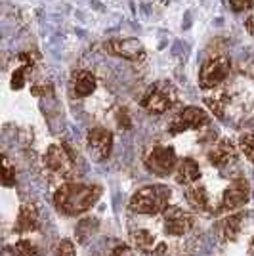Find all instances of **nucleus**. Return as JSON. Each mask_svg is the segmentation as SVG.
<instances>
[{
  "mask_svg": "<svg viewBox=\"0 0 254 256\" xmlns=\"http://www.w3.org/2000/svg\"><path fill=\"white\" fill-rule=\"evenodd\" d=\"M104 195L102 186L98 184H80V182H65L54 193V204L58 212L65 216H80L94 206Z\"/></svg>",
  "mask_w": 254,
  "mask_h": 256,
  "instance_id": "1",
  "label": "nucleus"
},
{
  "mask_svg": "<svg viewBox=\"0 0 254 256\" xmlns=\"http://www.w3.org/2000/svg\"><path fill=\"white\" fill-rule=\"evenodd\" d=\"M170 197L172 192L166 186L153 184V186H144L130 197V210L136 214H146V216H155V214L164 212L170 206Z\"/></svg>",
  "mask_w": 254,
  "mask_h": 256,
  "instance_id": "2",
  "label": "nucleus"
},
{
  "mask_svg": "<svg viewBox=\"0 0 254 256\" xmlns=\"http://www.w3.org/2000/svg\"><path fill=\"white\" fill-rule=\"evenodd\" d=\"M178 104V92L168 80H157L144 92L140 106L149 115H164Z\"/></svg>",
  "mask_w": 254,
  "mask_h": 256,
  "instance_id": "3",
  "label": "nucleus"
},
{
  "mask_svg": "<svg viewBox=\"0 0 254 256\" xmlns=\"http://www.w3.org/2000/svg\"><path fill=\"white\" fill-rule=\"evenodd\" d=\"M232 73V60L226 54H214L204 60L199 69V86L202 90H216Z\"/></svg>",
  "mask_w": 254,
  "mask_h": 256,
  "instance_id": "4",
  "label": "nucleus"
},
{
  "mask_svg": "<svg viewBox=\"0 0 254 256\" xmlns=\"http://www.w3.org/2000/svg\"><path fill=\"white\" fill-rule=\"evenodd\" d=\"M44 168L58 180H71L74 174V159L65 144H52L44 155Z\"/></svg>",
  "mask_w": 254,
  "mask_h": 256,
  "instance_id": "5",
  "label": "nucleus"
},
{
  "mask_svg": "<svg viewBox=\"0 0 254 256\" xmlns=\"http://www.w3.org/2000/svg\"><path fill=\"white\" fill-rule=\"evenodd\" d=\"M178 155L176 150L170 146H153L144 157V164L151 174L155 176H168L172 172H176L178 166Z\"/></svg>",
  "mask_w": 254,
  "mask_h": 256,
  "instance_id": "6",
  "label": "nucleus"
},
{
  "mask_svg": "<svg viewBox=\"0 0 254 256\" xmlns=\"http://www.w3.org/2000/svg\"><path fill=\"white\" fill-rule=\"evenodd\" d=\"M208 122H210V115L204 109L197 106H188L170 120L168 132L170 134H182L188 130H201V128L208 126Z\"/></svg>",
  "mask_w": 254,
  "mask_h": 256,
  "instance_id": "7",
  "label": "nucleus"
},
{
  "mask_svg": "<svg viewBox=\"0 0 254 256\" xmlns=\"http://www.w3.org/2000/svg\"><path fill=\"white\" fill-rule=\"evenodd\" d=\"M104 50L109 56L122 58L132 64H142L148 58V50L138 38H111L104 44Z\"/></svg>",
  "mask_w": 254,
  "mask_h": 256,
  "instance_id": "8",
  "label": "nucleus"
},
{
  "mask_svg": "<svg viewBox=\"0 0 254 256\" xmlns=\"http://www.w3.org/2000/svg\"><path fill=\"white\" fill-rule=\"evenodd\" d=\"M193 224H195L193 214L184 210L182 206H168L162 212V228H164L166 235L182 237V235L190 234Z\"/></svg>",
  "mask_w": 254,
  "mask_h": 256,
  "instance_id": "9",
  "label": "nucleus"
},
{
  "mask_svg": "<svg viewBox=\"0 0 254 256\" xmlns=\"http://www.w3.org/2000/svg\"><path fill=\"white\" fill-rule=\"evenodd\" d=\"M86 148H88V153L92 155V159L98 160V162L109 159V155L113 151V134H111V130H107L104 126H94L92 130H88Z\"/></svg>",
  "mask_w": 254,
  "mask_h": 256,
  "instance_id": "10",
  "label": "nucleus"
},
{
  "mask_svg": "<svg viewBox=\"0 0 254 256\" xmlns=\"http://www.w3.org/2000/svg\"><path fill=\"white\" fill-rule=\"evenodd\" d=\"M250 193H252L250 182L246 178H235L222 193V210L233 212V210L244 206L250 201Z\"/></svg>",
  "mask_w": 254,
  "mask_h": 256,
  "instance_id": "11",
  "label": "nucleus"
},
{
  "mask_svg": "<svg viewBox=\"0 0 254 256\" xmlns=\"http://www.w3.org/2000/svg\"><path fill=\"white\" fill-rule=\"evenodd\" d=\"M237 157H239V150H237V146L233 144L232 140L228 138H222L218 140L216 144H212V148L206 153L208 162L218 170L232 168L233 164L237 162Z\"/></svg>",
  "mask_w": 254,
  "mask_h": 256,
  "instance_id": "12",
  "label": "nucleus"
},
{
  "mask_svg": "<svg viewBox=\"0 0 254 256\" xmlns=\"http://www.w3.org/2000/svg\"><path fill=\"white\" fill-rule=\"evenodd\" d=\"M38 228H40L38 208L32 203H23L20 206V212H18V218H16L14 230L18 234H31V232H36Z\"/></svg>",
  "mask_w": 254,
  "mask_h": 256,
  "instance_id": "13",
  "label": "nucleus"
},
{
  "mask_svg": "<svg viewBox=\"0 0 254 256\" xmlns=\"http://www.w3.org/2000/svg\"><path fill=\"white\" fill-rule=\"evenodd\" d=\"M176 182L180 184V186H193V184H197V182L201 180V168H199V162L195 159H191V157H186V159H182L178 162V166H176Z\"/></svg>",
  "mask_w": 254,
  "mask_h": 256,
  "instance_id": "14",
  "label": "nucleus"
},
{
  "mask_svg": "<svg viewBox=\"0 0 254 256\" xmlns=\"http://www.w3.org/2000/svg\"><path fill=\"white\" fill-rule=\"evenodd\" d=\"M96 86H98V80L90 71L80 69V71H74L71 76V90L74 98H88L96 92Z\"/></svg>",
  "mask_w": 254,
  "mask_h": 256,
  "instance_id": "15",
  "label": "nucleus"
},
{
  "mask_svg": "<svg viewBox=\"0 0 254 256\" xmlns=\"http://www.w3.org/2000/svg\"><path fill=\"white\" fill-rule=\"evenodd\" d=\"M244 212H233L230 216H226L220 226V234H222L224 241H235L239 234H241V228H243Z\"/></svg>",
  "mask_w": 254,
  "mask_h": 256,
  "instance_id": "16",
  "label": "nucleus"
},
{
  "mask_svg": "<svg viewBox=\"0 0 254 256\" xmlns=\"http://www.w3.org/2000/svg\"><path fill=\"white\" fill-rule=\"evenodd\" d=\"M186 199H188V203H190L195 210H199V212H208V210H210L208 193H206V190H204L202 186H197V184L188 186V190H186Z\"/></svg>",
  "mask_w": 254,
  "mask_h": 256,
  "instance_id": "17",
  "label": "nucleus"
},
{
  "mask_svg": "<svg viewBox=\"0 0 254 256\" xmlns=\"http://www.w3.org/2000/svg\"><path fill=\"white\" fill-rule=\"evenodd\" d=\"M134 245L142 254H151L155 250V235L148 232V230H138L132 234Z\"/></svg>",
  "mask_w": 254,
  "mask_h": 256,
  "instance_id": "18",
  "label": "nucleus"
},
{
  "mask_svg": "<svg viewBox=\"0 0 254 256\" xmlns=\"http://www.w3.org/2000/svg\"><path fill=\"white\" fill-rule=\"evenodd\" d=\"M8 250L14 256H40V246L29 239H20L18 243L8 246Z\"/></svg>",
  "mask_w": 254,
  "mask_h": 256,
  "instance_id": "19",
  "label": "nucleus"
},
{
  "mask_svg": "<svg viewBox=\"0 0 254 256\" xmlns=\"http://www.w3.org/2000/svg\"><path fill=\"white\" fill-rule=\"evenodd\" d=\"M204 104L208 106V109H210L216 117L222 118L224 111H226V106L230 104V98H228V94H226V92H216L214 96L204 98Z\"/></svg>",
  "mask_w": 254,
  "mask_h": 256,
  "instance_id": "20",
  "label": "nucleus"
},
{
  "mask_svg": "<svg viewBox=\"0 0 254 256\" xmlns=\"http://www.w3.org/2000/svg\"><path fill=\"white\" fill-rule=\"evenodd\" d=\"M96 232H98V220L96 218H82L76 226V230H74V234H76L80 243H86V239L92 237Z\"/></svg>",
  "mask_w": 254,
  "mask_h": 256,
  "instance_id": "21",
  "label": "nucleus"
},
{
  "mask_svg": "<svg viewBox=\"0 0 254 256\" xmlns=\"http://www.w3.org/2000/svg\"><path fill=\"white\" fill-rule=\"evenodd\" d=\"M2 186L6 188L16 186V166L12 164L8 157H2Z\"/></svg>",
  "mask_w": 254,
  "mask_h": 256,
  "instance_id": "22",
  "label": "nucleus"
},
{
  "mask_svg": "<svg viewBox=\"0 0 254 256\" xmlns=\"http://www.w3.org/2000/svg\"><path fill=\"white\" fill-rule=\"evenodd\" d=\"M239 150L243 151L248 160L254 159V132H244L239 136Z\"/></svg>",
  "mask_w": 254,
  "mask_h": 256,
  "instance_id": "23",
  "label": "nucleus"
},
{
  "mask_svg": "<svg viewBox=\"0 0 254 256\" xmlns=\"http://www.w3.org/2000/svg\"><path fill=\"white\" fill-rule=\"evenodd\" d=\"M56 256H76V250H74L73 241H69V239L60 241V243H58V246H56Z\"/></svg>",
  "mask_w": 254,
  "mask_h": 256,
  "instance_id": "24",
  "label": "nucleus"
},
{
  "mask_svg": "<svg viewBox=\"0 0 254 256\" xmlns=\"http://www.w3.org/2000/svg\"><path fill=\"white\" fill-rule=\"evenodd\" d=\"M239 69H241L243 75L254 78V54L248 56V58H244L243 62H241V65H239Z\"/></svg>",
  "mask_w": 254,
  "mask_h": 256,
  "instance_id": "25",
  "label": "nucleus"
},
{
  "mask_svg": "<svg viewBox=\"0 0 254 256\" xmlns=\"http://www.w3.org/2000/svg\"><path fill=\"white\" fill-rule=\"evenodd\" d=\"M252 4H254V0H230L232 10L237 12V14L248 10V8H252Z\"/></svg>",
  "mask_w": 254,
  "mask_h": 256,
  "instance_id": "26",
  "label": "nucleus"
},
{
  "mask_svg": "<svg viewBox=\"0 0 254 256\" xmlns=\"http://www.w3.org/2000/svg\"><path fill=\"white\" fill-rule=\"evenodd\" d=\"M109 256H134V250L128 245H116Z\"/></svg>",
  "mask_w": 254,
  "mask_h": 256,
  "instance_id": "27",
  "label": "nucleus"
},
{
  "mask_svg": "<svg viewBox=\"0 0 254 256\" xmlns=\"http://www.w3.org/2000/svg\"><path fill=\"white\" fill-rule=\"evenodd\" d=\"M246 31L254 36V18H248V20H246Z\"/></svg>",
  "mask_w": 254,
  "mask_h": 256,
  "instance_id": "28",
  "label": "nucleus"
},
{
  "mask_svg": "<svg viewBox=\"0 0 254 256\" xmlns=\"http://www.w3.org/2000/svg\"><path fill=\"white\" fill-rule=\"evenodd\" d=\"M248 254L254 256V237H252V241H250V245H248Z\"/></svg>",
  "mask_w": 254,
  "mask_h": 256,
  "instance_id": "29",
  "label": "nucleus"
},
{
  "mask_svg": "<svg viewBox=\"0 0 254 256\" xmlns=\"http://www.w3.org/2000/svg\"><path fill=\"white\" fill-rule=\"evenodd\" d=\"M250 162H252V164H254V159H252V160H250Z\"/></svg>",
  "mask_w": 254,
  "mask_h": 256,
  "instance_id": "30",
  "label": "nucleus"
}]
</instances>
